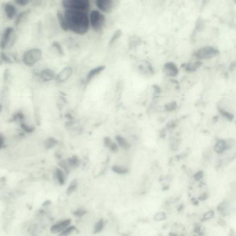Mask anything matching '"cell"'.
I'll return each mask as SVG.
<instances>
[{
	"instance_id": "obj_1",
	"label": "cell",
	"mask_w": 236,
	"mask_h": 236,
	"mask_svg": "<svg viewBox=\"0 0 236 236\" xmlns=\"http://www.w3.org/2000/svg\"><path fill=\"white\" fill-rule=\"evenodd\" d=\"M64 15L69 30L80 35L88 32L90 22L87 12L66 9Z\"/></svg>"
},
{
	"instance_id": "obj_2",
	"label": "cell",
	"mask_w": 236,
	"mask_h": 236,
	"mask_svg": "<svg viewBox=\"0 0 236 236\" xmlns=\"http://www.w3.org/2000/svg\"><path fill=\"white\" fill-rule=\"evenodd\" d=\"M90 22L93 30L96 32H100L105 25L106 18L98 10H93L90 13Z\"/></svg>"
},
{
	"instance_id": "obj_3",
	"label": "cell",
	"mask_w": 236,
	"mask_h": 236,
	"mask_svg": "<svg viewBox=\"0 0 236 236\" xmlns=\"http://www.w3.org/2000/svg\"><path fill=\"white\" fill-rule=\"evenodd\" d=\"M62 4L66 9L88 12L90 7V0H62Z\"/></svg>"
},
{
	"instance_id": "obj_4",
	"label": "cell",
	"mask_w": 236,
	"mask_h": 236,
	"mask_svg": "<svg viewBox=\"0 0 236 236\" xmlns=\"http://www.w3.org/2000/svg\"><path fill=\"white\" fill-rule=\"evenodd\" d=\"M42 57V52L40 49H31L24 54L23 61L25 64L27 66H31L41 60Z\"/></svg>"
},
{
	"instance_id": "obj_5",
	"label": "cell",
	"mask_w": 236,
	"mask_h": 236,
	"mask_svg": "<svg viewBox=\"0 0 236 236\" xmlns=\"http://www.w3.org/2000/svg\"><path fill=\"white\" fill-rule=\"evenodd\" d=\"M219 53V51L217 49L208 46L199 49L196 55V57L202 60H208L215 57Z\"/></svg>"
},
{
	"instance_id": "obj_6",
	"label": "cell",
	"mask_w": 236,
	"mask_h": 236,
	"mask_svg": "<svg viewBox=\"0 0 236 236\" xmlns=\"http://www.w3.org/2000/svg\"><path fill=\"white\" fill-rule=\"evenodd\" d=\"M96 5L100 11L109 13L114 8V0H95Z\"/></svg>"
},
{
	"instance_id": "obj_7",
	"label": "cell",
	"mask_w": 236,
	"mask_h": 236,
	"mask_svg": "<svg viewBox=\"0 0 236 236\" xmlns=\"http://www.w3.org/2000/svg\"><path fill=\"white\" fill-rule=\"evenodd\" d=\"M14 32V29L11 27H7L3 31L1 41V48L5 49L11 42V37Z\"/></svg>"
},
{
	"instance_id": "obj_8",
	"label": "cell",
	"mask_w": 236,
	"mask_h": 236,
	"mask_svg": "<svg viewBox=\"0 0 236 236\" xmlns=\"http://www.w3.org/2000/svg\"><path fill=\"white\" fill-rule=\"evenodd\" d=\"M73 70L70 67L64 68L56 76V80L59 83L66 82L72 76Z\"/></svg>"
},
{
	"instance_id": "obj_9",
	"label": "cell",
	"mask_w": 236,
	"mask_h": 236,
	"mask_svg": "<svg viewBox=\"0 0 236 236\" xmlns=\"http://www.w3.org/2000/svg\"><path fill=\"white\" fill-rule=\"evenodd\" d=\"M71 223V220L67 219L63 221H61L59 223L55 224L50 227V230L51 233H55L61 232L65 230L67 227H68Z\"/></svg>"
},
{
	"instance_id": "obj_10",
	"label": "cell",
	"mask_w": 236,
	"mask_h": 236,
	"mask_svg": "<svg viewBox=\"0 0 236 236\" xmlns=\"http://www.w3.org/2000/svg\"><path fill=\"white\" fill-rule=\"evenodd\" d=\"M163 72L167 76L176 77L178 73V70L175 64L172 62H167L163 67Z\"/></svg>"
},
{
	"instance_id": "obj_11",
	"label": "cell",
	"mask_w": 236,
	"mask_h": 236,
	"mask_svg": "<svg viewBox=\"0 0 236 236\" xmlns=\"http://www.w3.org/2000/svg\"><path fill=\"white\" fill-rule=\"evenodd\" d=\"M39 76L42 80L44 82H47L55 78L56 75L54 70L47 68L41 71Z\"/></svg>"
},
{
	"instance_id": "obj_12",
	"label": "cell",
	"mask_w": 236,
	"mask_h": 236,
	"mask_svg": "<svg viewBox=\"0 0 236 236\" xmlns=\"http://www.w3.org/2000/svg\"><path fill=\"white\" fill-rule=\"evenodd\" d=\"M4 11L6 17L9 20L13 19L16 15V8L11 3H7L5 4L4 6Z\"/></svg>"
},
{
	"instance_id": "obj_13",
	"label": "cell",
	"mask_w": 236,
	"mask_h": 236,
	"mask_svg": "<svg viewBox=\"0 0 236 236\" xmlns=\"http://www.w3.org/2000/svg\"><path fill=\"white\" fill-rule=\"evenodd\" d=\"M56 16H57V20L59 22L61 29L65 31H69V28H68L64 14H63L62 13L61 11H57V13H56Z\"/></svg>"
},
{
	"instance_id": "obj_14",
	"label": "cell",
	"mask_w": 236,
	"mask_h": 236,
	"mask_svg": "<svg viewBox=\"0 0 236 236\" xmlns=\"http://www.w3.org/2000/svg\"><path fill=\"white\" fill-rule=\"evenodd\" d=\"M105 68V67L104 66H101L91 69L88 73L87 76V81L89 82L92 79L101 73L102 71H103Z\"/></svg>"
},
{
	"instance_id": "obj_15",
	"label": "cell",
	"mask_w": 236,
	"mask_h": 236,
	"mask_svg": "<svg viewBox=\"0 0 236 236\" xmlns=\"http://www.w3.org/2000/svg\"><path fill=\"white\" fill-rule=\"evenodd\" d=\"M116 140L119 144V145L125 150H128L130 148V145L126 141L125 139L120 136H116Z\"/></svg>"
},
{
	"instance_id": "obj_16",
	"label": "cell",
	"mask_w": 236,
	"mask_h": 236,
	"mask_svg": "<svg viewBox=\"0 0 236 236\" xmlns=\"http://www.w3.org/2000/svg\"><path fill=\"white\" fill-rule=\"evenodd\" d=\"M55 175L56 178L57 179L60 185H63L65 183V180L63 172L61 170L57 168L55 170Z\"/></svg>"
},
{
	"instance_id": "obj_17",
	"label": "cell",
	"mask_w": 236,
	"mask_h": 236,
	"mask_svg": "<svg viewBox=\"0 0 236 236\" xmlns=\"http://www.w3.org/2000/svg\"><path fill=\"white\" fill-rule=\"evenodd\" d=\"M227 147L226 142L224 140H220L217 142L215 146V151L216 152L220 153L223 152Z\"/></svg>"
},
{
	"instance_id": "obj_18",
	"label": "cell",
	"mask_w": 236,
	"mask_h": 236,
	"mask_svg": "<svg viewBox=\"0 0 236 236\" xmlns=\"http://www.w3.org/2000/svg\"><path fill=\"white\" fill-rule=\"evenodd\" d=\"M202 65V62L197 61L193 64H189L186 65L185 69L186 71L189 72H193L196 71L198 68L201 67Z\"/></svg>"
},
{
	"instance_id": "obj_19",
	"label": "cell",
	"mask_w": 236,
	"mask_h": 236,
	"mask_svg": "<svg viewBox=\"0 0 236 236\" xmlns=\"http://www.w3.org/2000/svg\"><path fill=\"white\" fill-rule=\"evenodd\" d=\"M78 186V181L77 179H74L72 181L69 186L68 187L67 190V195H70L73 192L75 191Z\"/></svg>"
},
{
	"instance_id": "obj_20",
	"label": "cell",
	"mask_w": 236,
	"mask_h": 236,
	"mask_svg": "<svg viewBox=\"0 0 236 236\" xmlns=\"http://www.w3.org/2000/svg\"><path fill=\"white\" fill-rule=\"evenodd\" d=\"M58 144V141L53 138L48 139L45 142V147L47 150H49Z\"/></svg>"
},
{
	"instance_id": "obj_21",
	"label": "cell",
	"mask_w": 236,
	"mask_h": 236,
	"mask_svg": "<svg viewBox=\"0 0 236 236\" xmlns=\"http://www.w3.org/2000/svg\"><path fill=\"white\" fill-rule=\"evenodd\" d=\"M28 13H29V12L27 11H23V12L20 13L18 15L15 21H14V25L15 26H18V25H19V24L21 23L22 20L24 19V18H25L26 15H28Z\"/></svg>"
},
{
	"instance_id": "obj_22",
	"label": "cell",
	"mask_w": 236,
	"mask_h": 236,
	"mask_svg": "<svg viewBox=\"0 0 236 236\" xmlns=\"http://www.w3.org/2000/svg\"><path fill=\"white\" fill-rule=\"evenodd\" d=\"M218 110L221 115L225 118L228 121H232L234 119V116L232 114L229 113L228 112L223 110L221 108L218 107Z\"/></svg>"
},
{
	"instance_id": "obj_23",
	"label": "cell",
	"mask_w": 236,
	"mask_h": 236,
	"mask_svg": "<svg viewBox=\"0 0 236 236\" xmlns=\"http://www.w3.org/2000/svg\"><path fill=\"white\" fill-rule=\"evenodd\" d=\"M79 160L77 156H74L68 160V164L72 167H77L79 164Z\"/></svg>"
},
{
	"instance_id": "obj_24",
	"label": "cell",
	"mask_w": 236,
	"mask_h": 236,
	"mask_svg": "<svg viewBox=\"0 0 236 236\" xmlns=\"http://www.w3.org/2000/svg\"><path fill=\"white\" fill-rule=\"evenodd\" d=\"M103 219H101L99 220L95 225L94 232H93L94 233L97 234V233L101 232V231L103 230Z\"/></svg>"
},
{
	"instance_id": "obj_25",
	"label": "cell",
	"mask_w": 236,
	"mask_h": 236,
	"mask_svg": "<svg viewBox=\"0 0 236 236\" xmlns=\"http://www.w3.org/2000/svg\"><path fill=\"white\" fill-rule=\"evenodd\" d=\"M112 170L113 171L115 172L116 173L121 175H123L129 172L128 169H124L122 167H119L118 166H114L112 167Z\"/></svg>"
},
{
	"instance_id": "obj_26",
	"label": "cell",
	"mask_w": 236,
	"mask_h": 236,
	"mask_svg": "<svg viewBox=\"0 0 236 236\" xmlns=\"http://www.w3.org/2000/svg\"><path fill=\"white\" fill-rule=\"evenodd\" d=\"M52 45H53V47H54L55 49H56L57 52H58V53H59L60 55H61V56H64V55H65V53H64L63 48H62L61 44H60L58 42H53V43H52Z\"/></svg>"
},
{
	"instance_id": "obj_27",
	"label": "cell",
	"mask_w": 236,
	"mask_h": 236,
	"mask_svg": "<svg viewBox=\"0 0 236 236\" xmlns=\"http://www.w3.org/2000/svg\"><path fill=\"white\" fill-rule=\"evenodd\" d=\"M121 30H117V31H116V32L114 33V35L112 37V38H111L110 41L109 42L110 45L113 44L116 41H117L118 39H119L121 37Z\"/></svg>"
},
{
	"instance_id": "obj_28",
	"label": "cell",
	"mask_w": 236,
	"mask_h": 236,
	"mask_svg": "<svg viewBox=\"0 0 236 236\" xmlns=\"http://www.w3.org/2000/svg\"><path fill=\"white\" fill-rule=\"evenodd\" d=\"M75 229V226H71L67 227L61 234H59L60 236H67L71 234Z\"/></svg>"
},
{
	"instance_id": "obj_29",
	"label": "cell",
	"mask_w": 236,
	"mask_h": 236,
	"mask_svg": "<svg viewBox=\"0 0 236 236\" xmlns=\"http://www.w3.org/2000/svg\"><path fill=\"white\" fill-rule=\"evenodd\" d=\"M20 126L21 128L27 133H32L35 130V128L34 127H30L24 123H21Z\"/></svg>"
},
{
	"instance_id": "obj_30",
	"label": "cell",
	"mask_w": 236,
	"mask_h": 236,
	"mask_svg": "<svg viewBox=\"0 0 236 236\" xmlns=\"http://www.w3.org/2000/svg\"><path fill=\"white\" fill-rule=\"evenodd\" d=\"M177 107V105L176 103L172 102V103H170L166 105L165 108L166 110L168 111H172L175 109Z\"/></svg>"
},
{
	"instance_id": "obj_31",
	"label": "cell",
	"mask_w": 236,
	"mask_h": 236,
	"mask_svg": "<svg viewBox=\"0 0 236 236\" xmlns=\"http://www.w3.org/2000/svg\"><path fill=\"white\" fill-rule=\"evenodd\" d=\"M1 59H2V61L5 62V63L11 64L13 62L11 58L4 52H1Z\"/></svg>"
},
{
	"instance_id": "obj_32",
	"label": "cell",
	"mask_w": 236,
	"mask_h": 236,
	"mask_svg": "<svg viewBox=\"0 0 236 236\" xmlns=\"http://www.w3.org/2000/svg\"><path fill=\"white\" fill-rule=\"evenodd\" d=\"M87 213V211L84 209H79L74 211L73 214L76 217H81L84 216Z\"/></svg>"
},
{
	"instance_id": "obj_33",
	"label": "cell",
	"mask_w": 236,
	"mask_h": 236,
	"mask_svg": "<svg viewBox=\"0 0 236 236\" xmlns=\"http://www.w3.org/2000/svg\"><path fill=\"white\" fill-rule=\"evenodd\" d=\"M24 119V115L23 113H19L15 114L13 116V120L14 121H22Z\"/></svg>"
},
{
	"instance_id": "obj_34",
	"label": "cell",
	"mask_w": 236,
	"mask_h": 236,
	"mask_svg": "<svg viewBox=\"0 0 236 236\" xmlns=\"http://www.w3.org/2000/svg\"><path fill=\"white\" fill-rule=\"evenodd\" d=\"M15 3L18 5L21 6H25L27 5L29 3L30 0H14Z\"/></svg>"
},
{
	"instance_id": "obj_35",
	"label": "cell",
	"mask_w": 236,
	"mask_h": 236,
	"mask_svg": "<svg viewBox=\"0 0 236 236\" xmlns=\"http://www.w3.org/2000/svg\"><path fill=\"white\" fill-rule=\"evenodd\" d=\"M10 71L9 69H6L4 72V79L5 82H8L10 77Z\"/></svg>"
},
{
	"instance_id": "obj_36",
	"label": "cell",
	"mask_w": 236,
	"mask_h": 236,
	"mask_svg": "<svg viewBox=\"0 0 236 236\" xmlns=\"http://www.w3.org/2000/svg\"><path fill=\"white\" fill-rule=\"evenodd\" d=\"M104 144L105 146L106 147H110L112 145V141L110 138L108 137H106L104 139Z\"/></svg>"
},
{
	"instance_id": "obj_37",
	"label": "cell",
	"mask_w": 236,
	"mask_h": 236,
	"mask_svg": "<svg viewBox=\"0 0 236 236\" xmlns=\"http://www.w3.org/2000/svg\"><path fill=\"white\" fill-rule=\"evenodd\" d=\"M59 165L61 166L67 173H69V169H68V167L66 163V162L64 161H62L59 163Z\"/></svg>"
},
{
	"instance_id": "obj_38",
	"label": "cell",
	"mask_w": 236,
	"mask_h": 236,
	"mask_svg": "<svg viewBox=\"0 0 236 236\" xmlns=\"http://www.w3.org/2000/svg\"><path fill=\"white\" fill-rule=\"evenodd\" d=\"M214 215V212L213 211H210V212H208L204 216V219L205 220H207L211 218V217H212Z\"/></svg>"
},
{
	"instance_id": "obj_39",
	"label": "cell",
	"mask_w": 236,
	"mask_h": 236,
	"mask_svg": "<svg viewBox=\"0 0 236 236\" xmlns=\"http://www.w3.org/2000/svg\"><path fill=\"white\" fill-rule=\"evenodd\" d=\"M203 177V173L202 172H199L196 173V175H195V178L196 181H199L200 179H201Z\"/></svg>"
},
{
	"instance_id": "obj_40",
	"label": "cell",
	"mask_w": 236,
	"mask_h": 236,
	"mask_svg": "<svg viewBox=\"0 0 236 236\" xmlns=\"http://www.w3.org/2000/svg\"><path fill=\"white\" fill-rule=\"evenodd\" d=\"M111 150L113 152H116L118 151L117 146L115 143H113L110 146Z\"/></svg>"
},
{
	"instance_id": "obj_41",
	"label": "cell",
	"mask_w": 236,
	"mask_h": 236,
	"mask_svg": "<svg viewBox=\"0 0 236 236\" xmlns=\"http://www.w3.org/2000/svg\"><path fill=\"white\" fill-rule=\"evenodd\" d=\"M154 88L156 90V92L157 93H159L160 92V89L159 87H158L156 85L154 86Z\"/></svg>"
},
{
	"instance_id": "obj_42",
	"label": "cell",
	"mask_w": 236,
	"mask_h": 236,
	"mask_svg": "<svg viewBox=\"0 0 236 236\" xmlns=\"http://www.w3.org/2000/svg\"><path fill=\"white\" fill-rule=\"evenodd\" d=\"M236 61L234 62V63H232V65H231L230 66V69L231 70H232V69H234V68L236 67Z\"/></svg>"
},
{
	"instance_id": "obj_43",
	"label": "cell",
	"mask_w": 236,
	"mask_h": 236,
	"mask_svg": "<svg viewBox=\"0 0 236 236\" xmlns=\"http://www.w3.org/2000/svg\"><path fill=\"white\" fill-rule=\"evenodd\" d=\"M50 201H47L45 202H44V203H43V206H45L47 205L48 204H49V203H50Z\"/></svg>"
},
{
	"instance_id": "obj_44",
	"label": "cell",
	"mask_w": 236,
	"mask_h": 236,
	"mask_svg": "<svg viewBox=\"0 0 236 236\" xmlns=\"http://www.w3.org/2000/svg\"><path fill=\"white\" fill-rule=\"evenodd\" d=\"M169 186H165V187L163 188V190H166L169 189Z\"/></svg>"
},
{
	"instance_id": "obj_45",
	"label": "cell",
	"mask_w": 236,
	"mask_h": 236,
	"mask_svg": "<svg viewBox=\"0 0 236 236\" xmlns=\"http://www.w3.org/2000/svg\"><path fill=\"white\" fill-rule=\"evenodd\" d=\"M234 1H235V3H236V0H234Z\"/></svg>"
}]
</instances>
